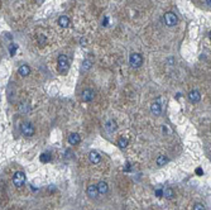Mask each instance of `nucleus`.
<instances>
[{
    "instance_id": "9d476101",
    "label": "nucleus",
    "mask_w": 211,
    "mask_h": 210,
    "mask_svg": "<svg viewBox=\"0 0 211 210\" xmlns=\"http://www.w3.org/2000/svg\"><path fill=\"white\" fill-rule=\"evenodd\" d=\"M87 195L90 197H98L99 195V190H98V185H90L87 186Z\"/></svg>"
},
{
    "instance_id": "a878e982",
    "label": "nucleus",
    "mask_w": 211,
    "mask_h": 210,
    "mask_svg": "<svg viewBox=\"0 0 211 210\" xmlns=\"http://www.w3.org/2000/svg\"><path fill=\"white\" fill-rule=\"evenodd\" d=\"M209 37H210V39H211V32H210V33H209Z\"/></svg>"
},
{
    "instance_id": "6ab92c4d",
    "label": "nucleus",
    "mask_w": 211,
    "mask_h": 210,
    "mask_svg": "<svg viewBox=\"0 0 211 210\" xmlns=\"http://www.w3.org/2000/svg\"><path fill=\"white\" fill-rule=\"evenodd\" d=\"M49 159H51V156H49L48 153H42V154H40V161H42V162H48Z\"/></svg>"
},
{
    "instance_id": "ddd939ff",
    "label": "nucleus",
    "mask_w": 211,
    "mask_h": 210,
    "mask_svg": "<svg viewBox=\"0 0 211 210\" xmlns=\"http://www.w3.org/2000/svg\"><path fill=\"white\" fill-rule=\"evenodd\" d=\"M105 129L109 133H114L116 130V123L114 120H109L106 124H105Z\"/></svg>"
},
{
    "instance_id": "0eeeda50",
    "label": "nucleus",
    "mask_w": 211,
    "mask_h": 210,
    "mask_svg": "<svg viewBox=\"0 0 211 210\" xmlns=\"http://www.w3.org/2000/svg\"><path fill=\"white\" fill-rule=\"evenodd\" d=\"M188 99L190 101H192V103H198V101L201 100V94L198 90H191L188 94Z\"/></svg>"
},
{
    "instance_id": "6e6552de",
    "label": "nucleus",
    "mask_w": 211,
    "mask_h": 210,
    "mask_svg": "<svg viewBox=\"0 0 211 210\" xmlns=\"http://www.w3.org/2000/svg\"><path fill=\"white\" fill-rule=\"evenodd\" d=\"M151 112H152V114H154V115H159L161 113H162V105L159 104V100L154 101V103L151 105Z\"/></svg>"
},
{
    "instance_id": "aec40b11",
    "label": "nucleus",
    "mask_w": 211,
    "mask_h": 210,
    "mask_svg": "<svg viewBox=\"0 0 211 210\" xmlns=\"http://www.w3.org/2000/svg\"><path fill=\"white\" fill-rule=\"evenodd\" d=\"M90 67H91V61H90V60H85L84 63H82V68L84 70H89Z\"/></svg>"
},
{
    "instance_id": "1a4fd4ad",
    "label": "nucleus",
    "mask_w": 211,
    "mask_h": 210,
    "mask_svg": "<svg viewBox=\"0 0 211 210\" xmlns=\"http://www.w3.org/2000/svg\"><path fill=\"white\" fill-rule=\"evenodd\" d=\"M89 159H90V162H91V163L96 165V163H99L101 161V156L96 152V151H91V152L89 153Z\"/></svg>"
},
{
    "instance_id": "2eb2a0df",
    "label": "nucleus",
    "mask_w": 211,
    "mask_h": 210,
    "mask_svg": "<svg viewBox=\"0 0 211 210\" xmlns=\"http://www.w3.org/2000/svg\"><path fill=\"white\" fill-rule=\"evenodd\" d=\"M98 190H99V194L100 195H104L107 192V183L104 182V181H100L98 183Z\"/></svg>"
},
{
    "instance_id": "412c9836",
    "label": "nucleus",
    "mask_w": 211,
    "mask_h": 210,
    "mask_svg": "<svg viewBox=\"0 0 211 210\" xmlns=\"http://www.w3.org/2000/svg\"><path fill=\"white\" fill-rule=\"evenodd\" d=\"M46 37L44 36H42V34H40V36L39 37H38V43H39V45L40 46H44L46 45Z\"/></svg>"
},
{
    "instance_id": "4468645a",
    "label": "nucleus",
    "mask_w": 211,
    "mask_h": 210,
    "mask_svg": "<svg viewBox=\"0 0 211 210\" xmlns=\"http://www.w3.org/2000/svg\"><path fill=\"white\" fill-rule=\"evenodd\" d=\"M58 24H60V27H63V28L68 27V25H70V19H68V17H66V15L60 17V18H58Z\"/></svg>"
},
{
    "instance_id": "20e7f679",
    "label": "nucleus",
    "mask_w": 211,
    "mask_h": 210,
    "mask_svg": "<svg viewBox=\"0 0 211 210\" xmlns=\"http://www.w3.org/2000/svg\"><path fill=\"white\" fill-rule=\"evenodd\" d=\"M25 182V175L24 172L22 171H17L13 176V183L17 186V187H22Z\"/></svg>"
},
{
    "instance_id": "f257e3e1",
    "label": "nucleus",
    "mask_w": 211,
    "mask_h": 210,
    "mask_svg": "<svg viewBox=\"0 0 211 210\" xmlns=\"http://www.w3.org/2000/svg\"><path fill=\"white\" fill-rule=\"evenodd\" d=\"M57 65H58V71L60 72H66L68 70V58L66 54H60L57 58Z\"/></svg>"
},
{
    "instance_id": "393cba45",
    "label": "nucleus",
    "mask_w": 211,
    "mask_h": 210,
    "mask_svg": "<svg viewBox=\"0 0 211 210\" xmlns=\"http://www.w3.org/2000/svg\"><path fill=\"white\" fill-rule=\"evenodd\" d=\"M197 173H198V175L202 173V170H201V168H198V170H197Z\"/></svg>"
},
{
    "instance_id": "f3484780",
    "label": "nucleus",
    "mask_w": 211,
    "mask_h": 210,
    "mask_svg": "<svg viewBox=\"0 0 211 210\" xmlns=\"http://www.w3.org/2000/svg\"><path fill=\"white\" fill-rule=\"evenodd\" d=\"M167 162H168V158H167L166 156H163V154L158 156V158H157V165L158 166H165Z\"/></svg>"
},
{
    "instance_id": "f03ea898",
    "label": "nucleus",
    "mask_w": 211,
    "mask_h": 210,
    "mask_svg": "<svg viewBox=\"0 0 211 210\" xmlns=\"http://www.w3.org/2000/svg\"><path fill=\"white\" fill-rule=\"evenodd\" d=\"M129 63H130V66L134 67V68L140 67V66H142V63H143L142 54H139V53H131L130 56H129Z\"/></svg>"
},
{
    "instance_id": "423d86ee",
    "label": "nucleus",
    "mask_w": 211,
    "mask_h": 210,
    "mask_svg": "<svg viewBox=\"0 0 211 210\" xmlns=\"http://www.w3.org/2000/svg\"><path fill=\"white\" fill-rule=\"evenodd\" d=\"M94 98H95V92H94L91 89H85L82 91V100L84 101L89 103V101L94 100Z\"/></svg>"
},
{
    "instance_id": "7ed1b4c3",
    "label": "nucleus",
    "mask_w": 211,
    "mask_h": 210,
    "mask_svg": "<svg viewBox=\"0 0 211 210\" xmlns=\"http://www.w3.org/2000/svg\"><path fill=\"white\" fill-rule=\"evenodd\" d=\"M165 23H166L167 27H175L178 23L177 15H176L175 13H172V11H167L165 14Z\"/></svg>"
},
{
    "instance_id": "5701e85b",
    "label": "nucleus",
    "mask_w": 211,
    "mask_h": 210,
    "mask_svg": "<svg viewBox=\"0 0 211 210\" xmlns=\"http://www.w3.org/2000/svg\"><path fill=\"white\" fill-rule=\"evenodd\" d=\"M156 194H157V196H158V197L163 196V190H157V191H156Z\"/></svg>"
},
{
    "instance_id": "9b49d317",
    "label": "nucleus",
    "mask_w": 211,
    "mask_h": 210,
    "mask_svg": "<svg viewBox=\"0 0 211 210\" xmlns=\"http://www.w3.org/2000/svg\"><path fill=\"white\" fill-rule=\"evenodd\" d=\"M80 141H81V138H80V136H78L77 133H72V134H70V136H68V143L71 146L78 144V143H80Z\"/></svg>"
},
{
    "instance_id": "f8f14e48",
    "label": "nucleus",
    "mask_w": 211,
    "mask_h": 210,
    "mask_svg": "<svg viewBox=\"0 0 211 210\" xmlns=\"http://www.w3.org/2000/svg\"><path fill=\"white\" fill-rule=\"evenodd\" d=\"M18 74L20 75V76H28V75L31 74V67L27 66V65H22V66H19V68H18Z\"/></svg>"
},
{
    "instance_id": "dca6fc26",
    "label": "nucleus",
    "mask_w": 211,
    "mask_h": 210,
    "mask_svg": "<svg viewBox=\"0 0 211 210\" xmlns=\"http://www.w3.org/2000/svg\"><path fill=\"white\" fill-rule=\"evenodd\" d=\"M163 196H165L166 199H172V197L175 196V191L172 190L171 187H167L163 190Z\"/></svg>"
},
{
    "instance_id": "39448f33",
    "label": "nucleus",
    "mask_w": 211,
    "mask_h": 210,
    "mask_svg": "<svg viewBox=\"0 0 211 210\" xmlns=\"http://www.w3.org/2000/svg\"><path fill=\"white\" fill-rule=\"evenodd\" d=\"M20 130L25 137H32L34 134V125L29 123V122H25V123L20 125Z\"/></svg>"
},
{
    "instance_id": "4be33fe9",
    "label": "nucleus",
    "mask_w": 211,
    "mask_h": 210,
    "mask_svg": "<svg viewBox=\"0 0 211 210\" xmlns=\"http://www.w3.org/2000/svg\"><path fill=\"white\" fill-rule=\"evenodd\" d=\"M193 210H205V206L202 205V204H196V205L193 206Z\"/></svg>"
},
{
    "instance_id": "b1692460",
    "label": "nucleus",
    "mask_w": 211,
    "mask_h": 210,
    "mask_svg": "<svg viewBox=\"0 0 211 210\" xmlns=\"http://www.w3.org/2000/svg\"><path fill=\"white\" fill-rule=\"evenodd\" d=\"M205 1H206V4L209 5V7H211V0H205Z\"/></svg>"
},
{
    "instance_id": "a211bd4d",
    "label": "nucleus",
    "mask_w": 211,
    "mask_h": 210,
    "mask_svg": "<svg viewBox=\"0 0 211 210\" xmlns=\"http://www.w3.org/2000/svg\"><path fill=\"white\" fill-rule=\"evenodd\" d=\"M118 146L120 148H125L128 146V139L127 138H120L118 141Z\"/></svg>"
}]
</instances>
